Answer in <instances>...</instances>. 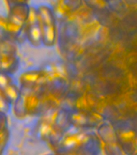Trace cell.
I'll return each mask as SVG.
<instances>
[{
    "instance_id": "7",
    "label": "cell",
    "mask_w": 137,
    "mask_h": 155,
    "mask_svg": "<svg viewBox=\"0 0 137 155\" xmlns=\"http://www.w3.org/2000/svg\"><path fill=\"white\" fill-rule=\"evenodd\" d=\"M82 0H57V13L63 18L72 15L83 7Z\"/></svg>"
},
{
    "instance_id": "5",
    "label": "cell",
    "mask_w": 137,
    "mask_h": 155,
    "mask_svg": "<svg viewBox=\"0 0 137 155\" xmlns=\"http://www.w3.org/2000/svg\"><path fill=\"white\" fill-rule=\"evenodd\" d=\"M25 37L28 43L33 47H39L42 45L41 36L39 22L37 19L36 7L30 6L29 15L24 25V31Z\"/></svg>"
},
{
    "instance_id": "16",
    "label": "cell",
    "mask_w": 137,
    "mask_h": 155,
    "mask_svg": "<svg viewBox=\"0 0 137 155\" xmlns=\"http://www.w3.org/2000/svg\"><path fill=\"white\" fill-rule=\"evenodd\" d=\"M133 137H134V133H132V132H128V133H124L122 134V137L127 139V140L132 138Z\"/></svg>"
},
{
    "instance_id": "13",
    "label": "cell",
    "mask_w": 137,
    "mask_h": 155,
    "mask_svg": "<svg viewBox=\"0 0 137 155\" xmlns=\"http://www.w3.org/2000/svg\"><path fill=\"white\" fill-rule=\"evenodd\" d=\"M11 108V104L0 91V113L7 114Z\"/></svg>"
},
{
    "instance_id": "8",
    "label": "cell",
    "mask_w": 137,
    "mask_h": 155,
    "mask_svg": "<svg viewBox=\"0 0 137 155\" xmlns=\"http://www.w3.org/2000/svg\"><path fill=\"white\" fill-rule=\"evenodd\" d=\"M19 64L17 54H0V73L14 74L19 70Z\"/></svg>"
},
{
    "instance_id": "3",
    "label": "cell",
    "mask_w": 137,
    "mask_h": 155,
    "mask_svg": "<svg viewBox=\"0 0 137 155\" xmlns=\"http://www.w3.org/2000/svg\"><path fill=\"white\" fill-rule=\"evenodd\" d=\"M30 11L29 4H18L8 8L7 19L10 31L15 41L19 39L24 31V25L26 23Z\"/></svg>"
},
{
    "instance_id": "4",
    "label": "cell",
    "mask_w": 137,
    "mask_h": 155,
    "mask_svg": "<svg viewBox=\"0 0 137 155\" xmlns=\"http://www.w3.org/2000/svg\"><path fill=\"white\" fill-rule=\"evenodd\" d=\"M48 71L46 68L34 69L24 71L19 76V87L20 91H29L47 84Z\"/></svg>"
},
{
    "instance_id": "10",
    "label": "cell",
    "mask_w": 137,
    "mask_h": 155,
    "mask_svg": "<svg viewBox=\"0 0 137 155\" xmlns=\"http://www.w3.org/2000/svg\"><path fill=\"white\" fill-rule=\"evenodd\" d=\"M0 37L8 40V41H15L10 31L7 16L2 15H0Z\"/></svg>"
},
{
    "instance_id": "6",
    "label": "cell",
    "mask_w": 137,
    "mask_h": 155,
    "mask_svg": "<svg viewBox=\"0 0 137 155\" xmlns=\"http://www.w3.org/2000/svg\"><path fill=\"white\" fill-rule=\"evenodd\" d=\"M0 91L11 105L20 96L19 87L15 82L12 75L6 73H0Z\"/></svg>"
},
{
    "instance_id": "12",
    "label": "cell",
    "mask_w": 137,
    "mask_h": 155,
    "mask_svg": "<svg viewBox=\"0 0 137 155\" xmlns=\"http://www.w3.org/2000/svg\"><path fill=\"white\" fill-rule=\"evenodd\" d=\"M83 4L90 9H104L107 6L106 0H82Z\"/></svg>"
},
{
    "instance_id": "14",
    "label": "cell",
    "mask_w": 137,
    "mask_h": 155,
    "mask_svg": "<svg viewBox=\"0 0 137 155\" xmlns=\"http://www.w3.org/2000/svg\"><path fill=\"white\" fill-rule=\"evenodd\" d=\"M8 127V117L7 114L0 113V133L4 128Z\"/></svg>"
},
{
    "instance_id": "11",
    "label": "cell",
    "mask_w": 137,
    "mask_h": 155,
    "mask_svg": "<svg viewBox=\"0 0 137 155\" xmlns=\"http://www.w3.org/2000/svg\"><path fill=\"white\" fill-rule=\"evenodd\" d=\"M10 137H11V133L8 126L0 133V154H2L6 150L9 142Z\"/></svg>"
},
{
    "instance_id": "9",
    "label": "cell",
    "mask_w": 137,
    "mask_h": 155,
    "mask_svg": "<svg viewBox=\"0 0 137 155\" xmlns=\"http://www.w3.org/2000/svg\"><path fill=\"white\" fill-rule=\"evenodd\" d=\"M17 54V46L15 41L0 37V54Z\"/></svg>"
},
{
    "instance_id": "1",
    "label": "cell",
    "mask_w": 137,
    "mask_h": 155,
    "mask_svg": "<svg viewBox=\"0 0 137 155\" xmlns=\"http://www.w3.org/2000/svg\"><path fill=\"white\" fill-rule=\"evenodd\" d=\"M92 144L90 134L72 127L63 134L53 151L63 154H82L91 149Z\"/></svg>"
},
{
    "instance_id": "15",
    "label": "cell",
    "mask_w": 137,
    "mask_h": 155,
    "mask_svg": "<svg viewBox=\"0 0 137 155\" xmlns=\"http://www.w3.org/2000/svg\"><path fill=\"white\" fill-rule=\"evenodd\" d=\"M7 8L18 4H28L29 0H5Z\"/></svg>"
},
{
    "instance_id": "2",
    "label": "cell",
    "mask_w": 137,
    "mask_h": 155,
    "mask_svg": "<svg viewBox=\"0 0 137 155\" xmlns=\"http://www.w3.org/2000/svg\"><path fill=\"white\" fill-rule=\"evenodd\" d=\"M37 19L41 31L42 45L51 48L57 41L58 30L56 13L48 4H41L36 7Z\"/></svg>"
}]
</instances>
